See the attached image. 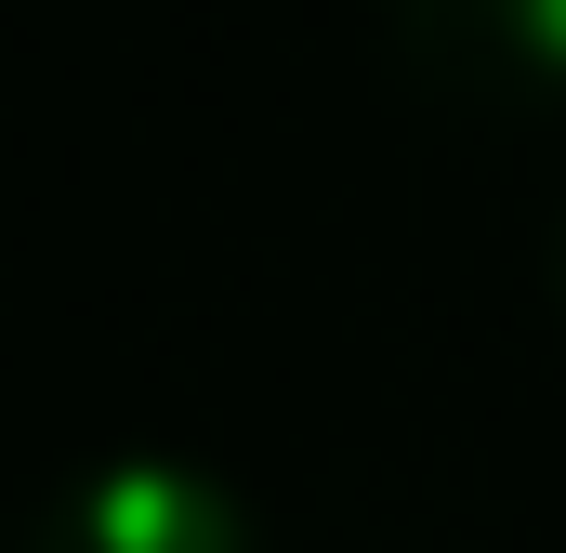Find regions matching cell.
I'll use <instances>...</instances> for the list:
<instances>
[{
  "label": "cell",
  "instance_id": "cell-2",
  "mask_svg": "<svg viewBox=\"0 0 566 553\" xmlns=\"http://www.w3.org/2000/svg\"><path fill=\"white\" fill-rule=\"evenodd\" d=\"M396 66L474 119H554L566 106V0H382Z\"/></svg>",
  "mask_w": 566,
  "mask_h": 553
},
{
  "label": "cell",
  "instance_id": "cell-1",
  "mask_svg": "<svg viewBox=\"0 0 566 553\" xmlns=\"http://www.w3.org/2000/svg\"><path fill=\"white\" fill-rule=\"evenodd\" d=\"M13 553H264V514L238 501V474L185 448H106L53 474V501L27 514Z\"/></svg>",
  "mask_w": 566,
  "mask_h": 553
},
{
  "label": "cell",
  "instance_id": "cell-3",
  "mask_svg": "<svg viewBox=\"0 0 566 553\" xmlns=\"http://www.w3.org/2000/svg\"><path fill=\"white\" fill-rule=\"evenodd\" d=\"M554 316H566V225H554Z\"/></svg>",
  "mask_w": 566,
  "mask_h": 553
}]
</instances>
